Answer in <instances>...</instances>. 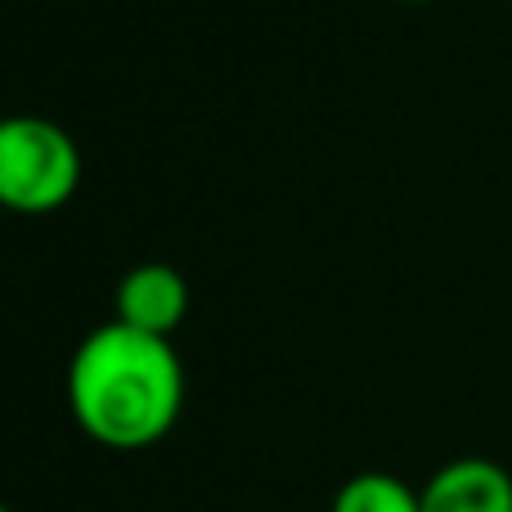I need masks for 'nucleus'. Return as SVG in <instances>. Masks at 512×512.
Masks as SVG:
<instances>
[{
  "label": "nucleus",
  "instance_id": "nucleus-1",
  "mask_svg": "<svg viewBox=\"0 0 512 512\" xmlns=\"http://www.w3.org/2000/svg\"><path fill=\"white\" fill-rule=\"evenodd\" d=\"M68 409L81 436L117 454H135L171 436L185 409V364L171 337L131 324L90 328L68 360Z\"/></svg>",
  "mask_w": 512,
  "mask_h": 512
},
{
  "label": "nucleus",
  "instance_id": "nucleus-2",
  "mask_svg": "<svg viewBox=\"0 0 512 512\" xmlns=\"http://www.w3.org/2000/svg\"><path fill=\"white\" fill-rule=\"evenodd\" d=\"M81 149L68 126L36 113L0 117V207L14 216H50L77 198Z\"/></svg>",
  "mask_w": 512,
  "mask_h": 512
},
{
  "label": "nucleus",
  "instance_id": "nucleus-3",
  "mask_svg": "<svg viewBox=\"0 0 512 512\" xmlns=\"http://www.w3.org/2000/svg\"><path fill=\"white\" fill-rule=\"evenodd\" d=\"M189 315V283L176 265L167 261H144L117 279L113 292V319L131 324L140 333L171 337Z\"/></svg>",
  "mask_w": 512,
  "mask_h": 512
},
{
  "label": "nucleus",
  "instance_id": "nucleus-4",
  "mask_svg": "<svg viewBox=\"0 0 512 512\" xmlns=\"http://www.w3.org/2000/svg\"><path fill=\"white\" fill-rule=\"evenodd\" d=\"M423 512H512V472L495 459H450L423 481Z\"/></svg>",
  "mask_w": 512,
  "mask_h": 512
},
{
  "label": "nucleus",
  "instance_id": "nucleus-5",
  "mask_svg": "<svg viewBox=\"0 0 512 512\" xmlns=\"http://www.w3.org/2000/svg\"><path fill=\"white\" fill-rule=\"evenodd\" d=\"M328 512H423V495L396 472H355L337 486Z\"/></svg>",
  "mask_w": 512,
  "mask_h": 512
},
{
  "label": "nucleus",
  "instance_id": "nucleus-6",
  "mask_svg": "<svg viewBox=\"0 0 512 512\" xmlns=\"http://www.w3.org/2000/svg\"><path fill=\"white\" fill-rule=\"evenodd\" d=\"M400 5H432V0H400Z\"/></svg>",
  "mask_w": 512,
  "mask_h": 512
},
{
  "label": "nucleus",
  "instance_id": "nucleus-7",
  "mask_svg": "<svg viewBox=\"0 0 512 512\" xmlns=\"http://www.w3.org/2000/svg\"><path fill=\"white\" fill-rule=\"evenodd\" d=\"M0 512H9V508H5V504H0Z\"/></svg>",
  "mask_w": 512,
  "mask_h": 512
}]
</instances>
